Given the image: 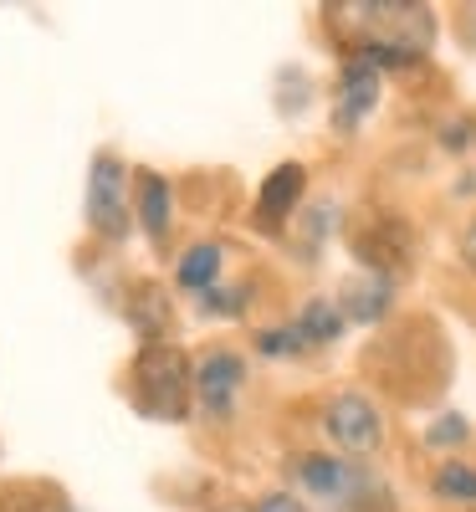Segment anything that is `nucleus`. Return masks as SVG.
Masks as SVG:
<instances>
[{"label": "nucleus", "instance_id": "f257e3e1", "mask_svg": "<svg viewBox=\"0 0 476 512\" xmlns=\"http://www.w3.org/2000/svg\"><path fill=\"white\" fill-rule=\"evenodd\" d=\"M333 26L354 41V57L384 67H410L436 41V16L420 0H343L328 6Z\"/></svg>", "mask_w": 476, "mask_h": 512}, {"label": "nucleus", "instance_id": "f03ea898", "mask_svg": "<svg viewBox=\"0 0 476 512\" xmlns=\"http://www.w3.org/2000/svg\"><path fill=\"white\" fill-rule=\"evenodd\" d=\"M190 390H195V369L175 344H144L134 369H128V405L144 420H185L190 415Z\"/></svg>", "mask_w": 476, "mask_h": 512}, {"label": "nucleus", "instance_id": "7ed1b4c3", "mask_svg": "<svg viewBox=\"0 0 476 512\" xmlns=\"http://www.w3.org/2000/svg\"><path fill=\"white\" fill-rule=\"evenodd\" d=\"M88 226L103 241H123L134 226V205H128V164L113 149L93 154L88 169Z\"/></svg>", "mask_w": 476, "mask_h": 512}, {"label": "nucleus", "instance_id": "20e7f679", "mask_svg": "<svg viewBox=\"0 0 476 512\" xmlns=\"http://www.w3.org/2000/svg\"><path fill=\"white\" fill-rule=\"evenodd\" d=\"M297 482L308 487L313 497L333 502V507H364L369 497L384 502V487L379 477L369 472L364 461H338V456H297Z\"/></svg>", "mask_w": 476, "mask_h": 512}, {"label": "nucleus", "instance_id": "39448f33", "mask_svg": "<svg viewBox=\"0 0 476 512\" xmlns=\"http://www.w3.org/2000/svg\"><path fill=\"white\" fill-rule=\"evenodd\" d=\"M349 246L364 262V272H379L389 282L415 262V231H410L405 216H395V210H379V216H369L364 226H354Z\"/></svg>", "mask_w": 476, "mask_h": 512}, {"label": "nucleus", "instance_id": "423d86ee", "mask_svg": "<svg viewBox=\"0 0 476 512\" xmlns=\"http://www.w3.org/2000/svg\"><path fill=\"white\" fill-rule=\"evenodd\" d=\"M323 431L338 451H354V456H369L379 451L384 441V420L379 410L364 400V395H333L328 410H323Z\"/></svg>", "mask_w": 476, "mask_h": 512}, {"label": "nucleus", "instance_id": "0eeeda50", "mask_svg": "<svg viewBox=\"0 0 476 512\" xmlns=\"http://www.w3.org/2000/svg\"><path fill=\"white\" fill-rule=\"evenodd\" d=\"M241 384H246V364H241V354H231V349H210V354L195 364V395H200V410H205L210 420H231Z\"/></svg>", "mask_w": 476, "mask_h": 512}, {"label": "nucleus", "instance_id": "6e6552de", "mask_svg": "<svg viewBox=\"0 0 476 512\" xmlns=\"http://www.w3.org/2000/svg\"><path fill=\"white\" fill-rule=\"evenodd\" d=\"M379 103V67L364 57H349L338 72V98H333V128L338 134H354V128L374 113Z\"/></svg>", "mask_w": 476, "mask_h": 512}, {"label": "nucleus", "instance_id": "1a4fd4ad", "mask_svg": "<svg viewBox=\"0 0 476 512\" xmlns=\"http://www.w3.org/2000/svg\"><path fill=\"white\" fill-rule=\"evenodd\" d=\"M302 185H308V169H302V164H277L267 175V185H262V195H256V226H262V231H282L292 221L297 200H302Z\"/></svg>", "mask_w": 476, "mask_h": 512}, {"label": "nucleus", "instance_id": "9d476101", "mask_svg": "<svg viewBox=\"0 0 476 512\" xmlns=\"http://www.w3.org/2000/svg\"><path fill=\"white\" fill-rule=\"evenodd\" d=\"M389 303H395V282L379 272H359L338 287V308L349 323H379L389 313Z\"/></svg>", "mask_w": 476, "mask_h": 512}, {"label": "nucleus", "instance_id": "9b49d317", "mask_svg": "<svg viewBox=\"0 0 476 512\" xmlns=\"http://www.w3.org/2000/svg\"><path fill=\"white\" fill-rule=\"evenodd\" d=\"M343 308H338V297H308L302 303V313L292 318V328L302 333V344L308 349H323V344H333V338L343 333Z\"/></svg>", "mask_w": 476, "mask_h": 512}, {"label": "nucleus", "instance_id": "f8f14e48", "mask_svg": "<svg viewBox=\"0 0 476 512\" xmlns=\"http://www.w3.org/2000/svg\"><path fill=\"white\" fill-rule=\"evenodd\" d=\"M139 221L149 231V241H164L169 226H175V195H169V180L164 175H139Z\"/></svg>", "mask_w": 476, "mask_h": 512}, {"label": "nucleus", "instance_id": "ddd939ff", "mask_svg": "<svg viewBox=\"0 0 476 512\" xmlns=\"http://www.w3.org/2000/svg\"><path fill=\"white\" fill-rule=\"evenodd\" d=\"M221 246L215 241H200V246H190L185 256H180V267H175V277H180V287H190L195 297L200 292H210L215 287V277H221Z\"/></svg>", "mask_w": 476, "mask_h": 512}, {"label": "nucleus", "instance_id": "4468645a", "mask_svg": "<svg viewBox=\"0 0 476 512\" xmlns=\"http://www.w3.org/2000/svg\"><path fill=\"white\" fill-rule=\"evenodd\" d=\"M430 492L441 502H476V472L466 461H441L436 477H430Z\"/></svg>", "mask_w": 476, "mask_h": 512}, {"label": "nucleus", "instance_id": "2eb2a0df", "mask_svg": "<svg viewBox=\"0 0 476 512\" xmlns=\"http://www.w3.org/2000/svg\"><path fill=\"white\" fill-rule=\"evenodd\" d=\"M0 512H72L57 492H41V487H11L0 492Z\"/></svg>", "mask_w": 476, "mask_h": 512}, {"label": "nucleus", "instance_id": "dca6fc26", "mask_svg": "<svg viewBox=\"0 0 476 512\" xmlns=\"http://www.w3.org/2000/svg\"><path fill=\"white\" fill-rule=\"evenodd\" d=\"M246 303H251L246 287H210V292L195 297L200 318H236V313H246Z\"/></svg>", "mask_w": 476, "mask_h": 512}, {"label": "nucleus", "instance_id": "f3484780", "mask_svg": "<svg viewBox=\"0 0 476 512\" xmlns=\"http://www.w3.org/2000/svg\"><path fill=\"white\" fill-rule=\"evenodd\" d=\"M256 354H267V359H292V354H308V344H302V333L287 323V328H267V333H256Z\"/></svg>", "mask_w": 476, "mask_h": 512}, {"label": "nucleus", "instance_id": "a211bd4d", "mask_svg": "<svg viewBox=\"0 0 476 512\" xmlns=\"http://www.w3.org/2000/svg\"><path fill=\"white\" fill-rule=\"evenodd\" d=\"M466 436H471V425H466L461 415H441V420L425 431V441H430V446H461Z\"/></svg>", "mask_w": 476, "mask_h": 512}, {"label": "nucleus", "instance_id": "6ab92c4d", "mask_svg": "<svg viewBox=\"0 0 476 512\" xmlns=\"http://www.w3.org/2000/svg\"><path fill=\"white\" fill-rule=\"evenodd\" d=\"M471 139H476V118H456V123H446V134H441L446 149H466Z\"/></svg>", "mask_w": 476, "mask_h": 512}, {"label": "nucleus", "instance_id": "aec40b11", "mask_svg": "<svg viewBox=\"0 0 476 512\" xmlns=\"http://www.w3.org/2000/svg\"><path fill=\"white\" fill-rule=\"evenodd\" d=\"M251 512H308V507H302L292 492H272V497H262V502H256Z\"/></svg>", "mask_w": 476, "mask_h": 512}, {"label": "nucleus", "instance_id": "412c9836", "mask_svg": "<svg viewBox=\"0 0 476 512\" xmlns=\"http://www.w3.org/2000/svg\"><path fill=\"white\" fill-rule=\"evenodd\" d=\"M461 262H466V267L476 272V221H471V226L461 231Z\"/></svg>", "mask_w": 476, "mask_h": 512}, {"label": "nucleus", "instance_id": "4be33fe9", "mask_svg": "<svg viewBox=\"0 0 476 512\" xmlns=\"http://www.w3.org/2000/svg\"><path fill=\"white\" fill-rule=\"evenodd\" d=\"M461 190H466V195H476V175H471V180H466V185H461Z\"/></svg>", "mask_w": 476, "mask_h": 512}, {"label": "nucleus", "instance_id": "5701e85b", "mask_svg": "<svg viewBox=\"0 0 476 512\" xmlns=\"http://www.w3.org/2000/svg\"><path fill=\"white\" fill-rule=\"evenodd\" d=\"M221 512H246V507H221Z\"/></svg>", "mask_w": 476, "mask_h": 512}]
</instances>
